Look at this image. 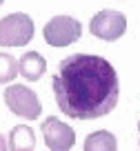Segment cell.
Instances as JSON below:
<instances>
[{"label":"cell","mask_w":140,"mask_h":151,"mask_svg":"<svg viewBox=\"0 0 140 151\" xmlns=\"http://www.w3.org/2000/svg\"><path fill=\"white\" fill-rule=\"evenodd\" d=\"M56 104L74 120L111 113L120 98V80L111 62L91 53H74L58 65L51 80Z\"/></svg>","instance_id":"6da1fadb"},{"label":"cell","mask_w":140,"mask_h":151,"mask_svg":"<svg viewBox=\"0 0 140 151\" xmlns=\"http://www.w3.org/2000/svg\"><path fill=\"white\" fill-rule=\"evenodd\" d=\"M33 38V20L27 14H9L0 20V47H25Z\"/></svg>","instance_id":"7a4b0ae2"},{"label":"cell","mask_w":140,"mask_h":151,"mask_svg":"<svg viewBox=\"0 0 140 151\" xmlns=\"http://www.w3.org/2000/svg\"><path fill=\"white\" fill-rule=\"evenodd\" d=\"M5 104L9 107L11 113L20 116L25 120H36L40 118L42 104L38 100L36 91H31L25 85H11L5 89Z\"/></svg>","instance_id":"3957f363"},{"label":"cell","mask_w":140,"mask_h":151,"mask_svg":"<svg viewBox=\"0 0 140 151\" xmlns=\"http://www.w3.org/2000/svg\"><path fill=\"white\" fill-rule=\"evenodd\" d=\"M82 33V24L80 20L71 18V16H53L49 22L45 24V42L51 47H67L74 45Z\"/></svg>","instance_id":"277c9868"},{"label":"cell","mask_w":140,"mask_h":151,"mask_svg":"<svg viewBox=\"0 0 140 151\" xmlns=\"http://www.w3.org/2000/svg\"><path fill=\"white\" fill-rule=\"evenodd\" d=\"M89 31L96 38H100V40L111 42V40H118L127 31V18H125V14H120L116 9H102L91 18Z\"/></svg>","instance_id":"5b68a950"},{"label":"cell","mask_w":140,"mask_h":151,"mask_svg":"<svg viewBox=\"0 0 140 151\" xmlns=\"http://www.w3.org/2000/svg\"><path fill=\"white\" fill-rule=\"evenodd\" d=\"M40 129H42L47 147L51 151H69L76 145V131L62 120L53 118V116H49L45 122H40Z\"/></svg>","instance_id":"8992f818"},{"label":"cell","mask_w":140,"mask_h":151,"mask_svg":"<svg viewBox=\"0 0 140 151\" xmlns=\"http://www.w3.org/2000/svg\"><path fill=\"white\" fill-rule=\"evenodd\" d=\"M18 69H20V76L29 82H36L40 80L47 71V60L40 56L38 51H27L22 58L18 60Z\"/></svg>","instance_id":"52a82bcc"},{"label":"cell","mask_w":140,"mask_h":151,"mask_svg":"<svg viewBox=\"0 0 140 151\" xmlns=\"http://www.w3.org/2000/svg\"><path fill=\"white\" fill-rule=\"evenodd\" d=\"M36 147V136L27 124H18L9 133V149L11 151H33Z\"/></svg>","instance_id":"ba28073f"},{"label":"cell","mask_w":140,"mask_h":151,"mask_svg":"<svg viewBox=\"0 0 140 151\" xmlns=\"http://www.w3.org/2000/svg\"><path fill=\"white\" fill-rule=\"evenodd\" d=\"M82 151H118V142L111 131H93L87 136Z\"/></svg>","instance_id":"9c48e42d"},{"label":"cell","mask_w":140,"mask_h":151,"mask_svg":"<svg viewBox=\"0 0 140 151\" xmlns=\"http://www.w3.org/2000/svg\"><path fill=\"white\" fill-rule=\"evenodd\" d=\"M18 73H20L18 60L14 56H9V53L0 51V85H9Z\"/></svg>","instance_id":"30bf717a"},{"label":"cell","mask_w":140,"mask_h":151,"mask_svg":"<svg viewBox=\"0 0 140 151\" xmlns=\"http://www.w3.org/2000/svg\"><path fill=\"white\" fill-rule=\"evenodd\" d=\"M7 147H9V145H7V142H5V138L0 136V151H7Z\"/></svg>","instance_id":"8fae6325"},{"label":"cell","mask_w":140,"mask_h":151,"mask_svg":"<svg viewBox=\"0 0 140 151\" xmlns=\"http://www.w3.org/2000/svg\"><path fill=\"white\" fill-rule=\"evenodd\" d=\"M138 133H140V122H138Z\"/></svg>","instance_id":"7c38bea8"},{"label":"cell","mask_w":140,"mask_h":151,"mask_svg":"<svg viewBox=\"0 0 140 151\" xmlns=\"http://www.w3.org/2000/svg\"><path fill=\"white\" fill-rule=\"evenodd\" d=\"M2 2H5V0H0V5H2Z\"/></svg>","instance_id":"4fadbf2b"}]
</instances>
